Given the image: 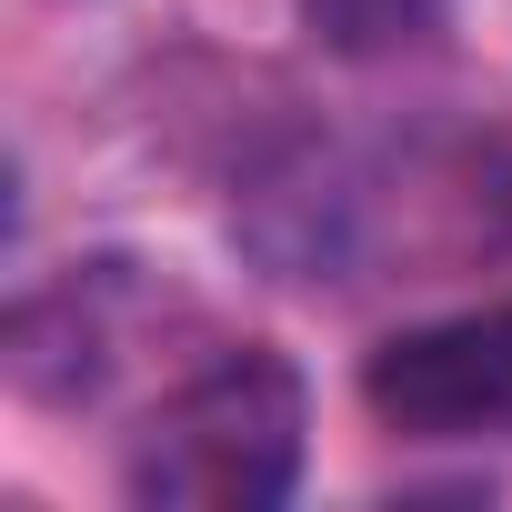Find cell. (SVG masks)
<instances>
[{"label": "cell", "instance_id": "cell-1", "mask_svg": "<svg viewBox=\"0 0 512 512\" xmlns=\"http://www.w3.org/2000/svg\"><path fill=\"white\" fill-rule=\"evenodd\" d=\"M302 442H312V392L292 352L231 342L141 412L121 482L151 512H272L302 482Z\"/></svg>", "mask_w": 512, "mask_h": 512}, {"label": "cell", "instance_id": "cell-2", "mask_svg": "<svg viewBox=\"0 0 512 512\" xmlns=\"http://www.w3.org/2000/svg\"><path fill=\"white\" fill-rule=\"evenodd\" d=\"M362 402L402 442H512V302L392 332L362 362Z\"/></svg>", "mask_w": 512, "mask_h": 512}, {"label": "cell", "instance_id": "cell-3", "mask_svg": "<svg viewBox=\"0 0 512 512\" xmlns=\"http://www.w3.org/2000/svg\"><path fill=\"white\" fill-rule=\"evenodd\" d=\"M312 11V31L332 41V51H392V41H412L442 0H302Z\"/></svg>", "mask_w": 512, "mask_h": 512}]
</instances>
